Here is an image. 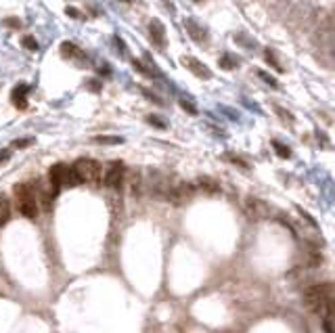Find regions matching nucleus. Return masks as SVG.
<instances>
[{"mask_svg": "<svg viewBox=\"0 0 335 333\" xmlns=\"http://www.w3.org/2000/svg\"><path fill=\"white\" fill-rule=\"evenodd\" d=\"M34 143V138H17L15 143H13V147L15 149H25V147H29Z\"/></svg>", "mask_w": 335, "mask_h": 333, "instance_id": "obj_26", "label": "nucleus"}, {"mask_svg": "<svg viewBox=\"0 0 335 333\" xmlns=\"http://www.w3.org/2000/svg\"><path fill=\"white\" fill-rule=\"evenodd\" d=\"M333 300V289L331 283H321V285H312L306 289L304 294V304L310 312H323L325 306Z\"/></svg>", "mask_w": 335, "mask_h": 333, "instance_id": "obj_1", "label": "nucleus"}, {"mask_svg": "<svg viewBox=\"0 0 335 333\" xmlns=\"http://www.w3.org/2000/svg\"><path fill=\"white\" fill-rule=\"evenodd\" d=\"M180 107L185 109V111H189L191 115H197V107H195V103H193L191 97H182L180 99Z\"/></svg>", "mask_w": 335, "mask_h": 333, "instance_id": "obj_19", "label": "nucleus"}, {"mask_svg": "<svg viewBox=\"0 0 335 333\" xmlns=\"http://www.w3.org/2000/svg\"><path fill=\"white\" fill-rule=\"evenodd\" d=\"M275 111L279 113V117L283 119V122H287V124H293V115L289 113V111H285V109H283L281 105H275Z\"/></svg>", "mask_w": 335, "mask_h": 333, "instance_id": "obj_23", "label": "nucleus"}, {"mask_svg": "<svg viewBox=\"0 0 335 333\" xmlns=\"http://www.w3.org/2000/svg\"><path fill=\"white\" fill-rule=\"evenodd\" d=\"M124 2H130V0H124Z\"/></svg>", "mask_w": 335, "mask_h": 333, "instance_id": "obj_33", "label": "nucleus"}, {"mask_svg": "<svg viewBox=\"0 0 335 333\" xmlns=\"http://www.w3.org/2000/svg\"><path fill=\"white\" fill-rule=\"evenodd\" d=\"M8 157H11V151H8V149H2V151H0V164H4Z\"/></svg>", "mask_w": 335, "mask_h": 333, "instance_id": "obj_29", "label": "nucleus"}, {"mask_svg": "<svg viewBox=\"0 0 335 333\" xmlns=\"http://www.w3.org/2000/svg\"><path fill=\"white\" fill-rule=\"evenodd\" d=\"M124 174H126L124 164H121V161H113V164L109 166V170L105 172V178H103L105 187H109V189H119L121 180H124Z\"/></svg>", "mask_w": 335, "mask_h": 333, "instance_id": "obj_4", "label": "nucleus"}, {"mask_svg": "<svg viewBox=\"0 0 335 333\" xmlns=\"http://www.w3.org/2000/svg\"><path fill=\"white\" fill-rule=\"evenodd\" d=\"M140 90H143V95H145L147 99H151V101H155V103H157V105H164V101H161V99H159V97H157L155 93H151V90H149V88H145V86H140Z\"/></svg>", "mask_w": 335, "mask_h": 333, "instance_id": "obj_25", "label": "nucleus"}, {"mask_svg": "<svg viewBox=\"0 0 335 333\" xmlns=\"http://www.w3.org/2000/svg\"><path fill=\"white\" fill-rule=\"evenodd\" d=\"M149 36H151L153 46H157L161 50L166 48V27H164V23H161L159 19H153V21L149 23Z\"/></svg>", "mask_w": 335, "mask_h": 333, "instance_id": "obj_6", "label": "nucleus"}, {"mask_svg": "<svg viewBox=\"0 0 335 333\" xmlns=\"http://www.w3.org/2000/svg\"><path fill=\"white\" fill-rule=\"evenodd\" d=\"M226 159H230L232 164H237V166H241V168H247V164H245V161H243V159H239V157H232L230 153H226Z\"/></svg>", "mask_w": 335, "mask_h": 333, "instance_id": "obj_28", "label": "nucleus"}, {"mask_svg": "<svg viewBox=\"0 0 335 333\" xmlns=\"http://www.w3.org/2000/svg\"><path fill=\"white\" fill-rule=\"evenodd\" d=\"M93 140L99 143V145H121V143H124V138H121V136H95Z\"/></svg>", "mask_w": 335, "mask_h": 333, "instance_id": "obj_17", "label": "nucleus"}, {"mask_svg": "<svg viewBox=\"0 0 335 333\" xmlns=\"http://www.w3.org/2000/svg\"><path fill=\"white\" fill-rule=\"evenodd\" d=\"M218 63H220L222 69H237V67L241 65L239 59H237L235 55H230V53H224V55H222Z\"/></svg>", "mask_w": 335, "mask_h": 333, "instance_id": "obj_14", "label": "nucleus"}, {"mask_svg": "<svg viewBox=\"0 0 335 333\" xmlns=\"http://www.w3.org/2000/svg\"><path fill=\"white\" fill-rule=\"evenodd\" d=\"M88 86H90V90H95V93H99V90H101V84L97 82V80H93V82H88Z\"/></svg>", "mask_w": 335, "mask_h": 333, "instance_id": "obj_31", "label": "nucleus"}, {"mask_svg": "<svg viewBox=\"0 0 335 333\" xmlns=\"http://www.w3.org/2000/svg\"><path fill=\"white\" fill-rule=\"evenodd\" d=\"M272 147H275V151H277V155H279V157H283V159L291 157V149L285 147L283 143H279V140H272Z\"/></svg>", "mask_w": 335, "mask_h": 333, "instance_id": "obj_18", "label": "nucleus"}, {"mask_svg": "<svg viewBox=\"0 0 335 333\" xmlns=\"http://www.w3.org/2000/svg\"><path fill=\"white\" fill-rule=\"evenodd\" d=\"M15 197H17V206L21 216L25 218H36L38 216V201H36V191L32 185H17L15 187Z\"/></svg>", "mask_w": 335, "mask_h": 333, "instance_id": "obj_2", "label": "nucleus"}, {"mask_svg": "<svg viewBox=\"0 0 335 333\" xmlns=\"http://www.w3.org/2000/svg\"><path fill=\"white\" fill-rule=\"evenodd\" d=\"M256 72H258V76L264 80V82H266L268 86H272V88H279V82H277V80L275 78H272V76H268L266 72H264V69H256Z\"/></svg>", "mask_w": 335, "mask_h": 333, "instance_id": "obj_22", "label": "nucleus"}, {"mask_svg": "<svg viewBox=\"0 0 335 333\" xmlns=\"http://www.w3.org/2000/svg\"><path fill=\"white\" fill-rule=\"evenodd\" d=\"M182 65L189 67V72H193V74H195L197 78H201V80H210V78H212L210 67L204 65L201 61H197L195 57H185V59H182Z\"/></svg>", "mask_w": 335, "mask_h": 333, "instance_id": "obj_8", "label": "nucleus"}, {"mask_svg": "<svg viewBox=\"0 0 335 333\" xmlns=\"http://www.w3.org/2000/svg\"><path fill=\"white\" fill-rule=\"evenodd\" d=\"M199 189H204V191H208V193H218L220 191V187H218V183H214L212 178H208V176H204V178H199Z\"/></svg>", "mask_w": 335, "mask_h": 333, "instance_id": "obj_15", "label": "nucleus"}, {"mask_svg": "<svg viewBox=\"0 0 335 333\" xmlns=\"http://www.w3.org/2000/svg\"><path fill=\"white\" fill-rule=\"evenodd\" d=\"M61 55L65 59H72V61H86V53L80 46H76L74 42H63L61 44Z\"/></svg>", "mask_w": 335, "mask_h": 333, "instance_id": "obj_9", "label": "nucleus"}, {"mask_svg": "<svg viewBox=\"0 0 335 333\" xmlns=\"http://www.w3.org/2000/svg\"><path fill=\"white\" fill-rule=\"evenodd\" d=\"M191 193H193V187L182 183V185H178L176 189H172V191H170V199L174 201V204H182L185 199L191 197Z\"/></svg>", "mask_w": 335, "mask_h": 333, "instance_id": "obj_12", "label": "nucleus"}, {"mask_svg": "<svg viewBox=\"0 0 335 333\" xmlns=\"http://www.w3.org/2000/svg\"><path fill=\"white\" fill-rule=\"evenodd\" d=\"M69 17H76V19H80L82 15H80V11H76V8H72V6H67V11H65Z\"/></svg>", "mask_w": 335, "mask_h": 333, "instance_id": "obj_30", "label": "nucleus"}, {"mask_svg": "<svg viewBox=\"0 0 335 333\" xmlns=\"http://www.w3.org/2000/svg\"><path fill=\"white\" fill-rule=\"evenodd\" d=\"M264 55H266V63H268V65H272V67H275V69H277V72H283V67H281V63L277 61V57H275V53H272V50H270V48H266V53H264Z\"/></svg>", "mask_w": 335, "mask_h": 333, "instance_id": "obj_20", "label": "nucleus"}, {"mask_svg": "<svg viewBox=\"0 0 335 333\" xmlns=\"http://www.w3.org/2000/svg\"><path fill=\"white\" fill-rule=\"evenodd\" d=\"M27 95H29V86L27 84H17L11 93V101L17 109H25L27 107Z\"/></svg>", "mask_w": 335, "mask_h": 333, "instance_id": "obj_10", "label": "nucleus"}, {"mask_svg": "<svg viewBox=\"0 0 335 333\" xmlns=\"http://www.w3.org/2000/svg\"><path fill=\"white\" fill-rule=\"evenodd\" d=\"M147 122L151 124V126H155V128H159V130H166L168 128V124L161 119L159 115H147Z\"/></svg>", "mask_w": 335, "mask_h": 333, "instance_id": "obj_21", "label": "nucleus"}, {"mask_svg": "<svg viewBox=\"0 0 335 333\" xmlns=\"http://www.w3.org/2000/svg\"><path fill=\"white\" fill-rule=\"evenodd\" d=\"M21 44H23L27 50H38V42H36V38H32V36H25V38L21 40Z\"/></svg>", "mask_w": 335, "mask_h": 333, "instance_id": "obj_24", "label": "nucleus"}, {"mask_svg": "<svg viewBox=\"0 0 335 333\" xmlns=\"http://www.w3.org/2000/svg\"><path fill=\"white\" fill-rule=\"evenodd\" d=\"M325 319H323V327H325V333H333L335 327H333V300L329 302L327 306H325Z\"/></svg>", "mask_w": 335, "mask_h": 333, "instance_id": "obj_13", "label": "nucleus"}, {"mask_svg": "<svg viewBox=\"0 0 335 333\" xmlns=\"http://www.w3.org/2000/svg\"><path fill=\"white\" fill-rule=\"evenodd\" d=\"M11 216V206H8V199L4 195H0V224H4Z\"/></svg>", "mask_w": 335, "mask_h": 333, "instance_id": "obj_16", "label": "nucleus"}, {"mask_svg": "<svg viewBox=\"0 0 335 333\" xmlns=\"http://www.w3.org/2000/svg\"><path fill=\"white\" fill-rule=\"evenodd\" d=\"M72 168H74V172H76L80 183H88V185H99L101 183V172H103V170H101L99 161L82 157V159H78Z\"/></svg>", "mask_w": 335, "mask_h": 333, "instance_id": "obj_3", "label": "nucleus"}, {"mask_svg": "<svg viewBox=\"0 0 335 333\" xmlns=\"http://www.w3.org/2000/svg\"><path fill=\"white\" fill-rule=\"evenodd\" d=\"M67 176H69V166H65V164H55L53 168L48 170L50 187H55L57 191H59L61 187L67 185Z\"/></svg>", "mask_w": 335, "mask_h": 333, "instance_id": "obj_5", "label": "nucleus"}, {"mask_svg": "<svg viewBox=\"0 0 335 333\" xmlns=\"http://www.w3.org/2000/svg\"><path fill=\"white\" fill-rule=\"evenodd\" d=\"M247 212H249V216L253 218H266L268 216V206L264 204V201L260 199H247Z\"/></svg>", "mask_w": 335, "mask_h": 333, "instance_id": "obj_11", "label": "nucleus"}, {"mask_svg": "<svg viewBox=\"0 0 335 333\" xmlns=\"http://www.w3.org/2000/svg\"><path fill=\"white\" fill-rule=\"evenodd\" d=\"M185 27H187L189 36L193 38V42H197V44H206L208 42V29L204 25H199L195 19H187Z\"/></svg>", "mask_w": 335, "mask_h": 333, "instance_id": "obj_7", "label": "nucleus"}, {"mask_svg": "<svg viewBox=\"0 0 335 333\" xmlns=\"http://www.w3.org/2000/svg\"><path fill=\"white\" fill-rule=\"evenodd\" d=\"M195 2H204V0H195Z\"/></svg>", "mask_w": 335, "mask_h": 333, "instance_id": "obj_32", "label": "nucleus"}, {"mask_svg": "<svg viewBox=\"0 0 335 333\" xmlns=\"http://www.w3.org/2000/svg\"><path fill=\"white\" fill-rule=\"evenodd\" d=\"M6 27H21V19H17V17H8L2 21Z\"/></svg>", "mask_w": 335, "mask_h": 333, "instance_id": "obj_27", "label": "nucleus"}]
</instances>
